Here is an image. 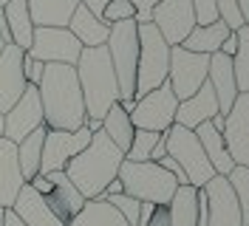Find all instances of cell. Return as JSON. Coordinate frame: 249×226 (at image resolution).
Returning a JSON list of instances; mask_svg holds the SVG:
<instances>
[{"mask_svg": "<svg viewBox=\"0 0 249 226\" xmlns=\"http://www.w3.org/2000/svg\"><path fill=\"white\" fill-rule=\"evenodd\" d=\"M68 226H127V221L108 201L96 198V201H85V207L79 209L77 218L68 221Z\"/></svg>", "mask_w": 249, "mask_h": 226, "instance_id": "cell-29", "label": "cell"}, {"mask_svg": "<svg viewBox=\"0 0 249 226\" xmlns=\"http://www.w3.org/2000/svg\"><path fill=\"white\" fill-rule=\"evenodd\" d=\"M12 212H15L26 226H65L54 212L48 209L46 198L40 195L31 184H23V187H20L15 204H12Z\"/></svg>", "mask_w": 249, "mask_h": 226, "instance_id": "cell-20", "label": "cell"}, {"mask_svg": "<svg viewBox=\"0 0 249 226\" xmlns=\"http://www.w3.org/2000/svg\"><path fill=\"white\" fill-rule=\"evenodd\" d=\"M167 209H170V226H196L198 224V190L190 184L178 187L173 192Z\"/></svg>", "mask_w": 249, "mask_h": 226, "instance_id": "cell-27", "label": "cell"}, {"mask_svg": "<svg viewBox=\"0 0 249 226\" xmlns=\"http://www.w3.org/2000/svg\"><path fill=\"white\" fill-rule=\"evenodd\" d=\"M207 82L218 99V113L227 116L232 102L238 99V85H235V74H232V57L224 54H213L210 57V71H207Z\"/></svg>", "mask_w": 249, "mask_h": 226, "instance_id": "cell-19", "label": "cell"}, {"mask_svg": "<svg viewBox=\"0 0 249 226\" xmlns=\"http://www.w3.org/2000/svg\"><path fill=\"white\" fill-rule=\"evenodd\" d=\"M170 71V45L153 23L139 26V62H136V99L167 82Z\"/></svg>", "mask_w": 249, "mask_h": 226, "instance_id": "cell-6", "label": "cell"}, {"mask_svg": "<svg viewBox=\"0 0 249 226\" xmlns=\"http://www.w3.org/2000/svg\"><path fill=\"white\" fill-rule=\"evenodd\" d=\"M215 12H218V20L230 31H238L244 26L241 12H238V0H215Z\"/></svg>", "mask_w": 249, "mask_h": 226, "instance_id": "cell-36", "label": "cell"}, {"mask_svg": "<svg viewBox=\"0 0 249 226\" xmlns=\"http://www.w3.org/2000/svg\"><path fill=\"white\" fill-rule=\"evenodd\" d=\"M68 31L79 40L82 48H99V45L108 43L110 26H105L99 17L91 15V12L79 3L77 9H74V15H71V20H68Z\"/></svg>", "mask_w": 249, "mask_h": 226, "instance_id": "cell-23", "label": "cell"}, {"mask_svg": "<svg viewBox=\"0 0 249 226\" xmlns=\"http://www.w3.org/2000/svg\"><path fill=\"white\" fill-rule=\"evenodd\" d=\"M23 184L26 181L17 164V144L9 139H0V209H12Z\"/></svg>", "mask_w": 249, "mask_h": 226, "instance_id": "cell-21", "label": "cell"}, {"mask_svg": "<svg viewBox=\"0 0 249 226\" xmlns=\"http://www.w3.org/2000/svg\"><path fill=\"white\" fill-rule=\"evenodd\" d=\"M46 124L37 127L34 133H29L20 144H17V164L23 173V181L29 184L37 173H40V158H43V139H46Z\"/></svg>", "mask_w": 249, "mask_h": 226, "instance_id": "cell-28", "label": "cell"}, {"mask_svg": "<svg viewBox=\"0 0 249 226\" xmlns=\"http://www.w3.org/2000/svg\"><path fill=\"white\" fill-rule=\"evenodd\" d=\"M224 144L235 164L249 170V93H238L230 113L224 116Z\"/></svg>", "mask_w": 249, "mask_h": 226, "instance_id": "cell-14", "label": "cell"}, {"mask_svg": "<svg viewBox=\"0 0 249 226\" xmlns=\"http://www.w3.org/2000/svg\"><path fill=\"white\" fill-rule=\"evenodd\" d=\"M77 79H79V90L85 99V113L88 119L102 122V116L110 110L113 102H119V85H116V74L110 65L108 48H82L77 60Z\"/></svg>", "mask_w": 249, "mask_h": 226, "instance_id": "cell-3", "label": "cell"}, {"mask_svg": "<svg viewBox=\"0 0 249 226\" xmlns=\"http://www.w3.org/2000/svg\"><path fill=\"white\" fill-rule=\"evenodd\" d=\"M79 0H29V15L34 29H68Z\"/></svg>", "mask_w": 249, "mask_h": 226, "instance_id": "cell-22", "label": "cell"}, {"mask_svg": "<svg viewBox=\"0 0 249 226\" xmlns=\"http://www.w3.org/2000/svg\"><path fill=\"white\" fill-rule=\"evenodd\" d=\"M176 107L178 99L167 82H161L156 90L144 93L136 99V107L130 110V122L139 130H153V133H164L170 130L176 122Z\"/></svg>", "mask_w": 249, "mask_h": 226, "instance_id": "cell-8", "label": "cell"}, {"mask_svg": "<svg viewBox=\"0 0 249 226\" xmlns=\"http://www.w3.org/2000/svg\"><path fill=\"white\" fill-rule=\"evenodd\" d=\"M235 51H238V34H235V31H230V37L221 43V51H218V54H224V57H232Z\"/></svg>", "mask_w": 249, "mask_h": 226, "instance_id": "cell-39", "label": "cell"}, {"mask_svg": "<svg viewBox=\"0 0 249 226\" xmlns=\"http://www.w3.org/2000/svg\"><path fill=\"white\" fill-rule=\"evenodd\" d=\"M0 139H3V113H0Z\"/></svg>", "mask_w": 249, "mask_h": 226, "instance_id": "cell-46", "label": "cell"}, {"mask_svg": "<svg viewBox=\"0 0 249 226\" xmlns=\"http://www.w3.org/2000/svg\"><path fill=\"white\" fill-rule=\"evenodd\" d=\"M0 12L6 17L12 43H15L20 51H29L31 37H34V23H31V15H29V0H9Z\"/></svg>", "mask_w": 249, "mask_h": 226, "instance_id": "cell-25", "label": "cell"}, {"mask_svg": "<svg viewBox=\"0 0 249 226\" xmlns=\"http://www.w3.org/2000/svg\"><path fill=\"white\" fill-rule=\"evenodd\" d=\"M43 71H46V62L31 60L29 54H23V74H26V82H29V85H40Z\"/></svg>", "mask_w": 249, "mask_h": 226, "instance_id": "cell-38", "label": "cell"}, {"mask_svg": "<svg viewBox=\"0 0 249 226\" xmlns=\"http://www.w3.org/2000/svg\"><path fill=\"white\" fill-rule=\"evenodd\" d=\"M122 161H124V153L99 130V133L91 136L88 147L79 150L65 164L62 173L71 178V184L79 190V195L85 201H96V198H102V192L108 190L110 181L116 178Z\"/></svg>", "mask_w": 249, "mask_h": 226, "instance_id": "cell-2", "label": "cell"}, {"mask_svg": "<svg viewBox=\"0 0 249 226\" xmlns=\"http://www.w3.org/2000/svg\"><path fill=\"white\" fill-rule=\"evenodd\" d=\"M247 226H249V224H247Z\"/></svg>", "mask_w": 249, "mask_h": 226, "instance_id": "cell-50", "label": "cell"}, {"mask_svg": "<svg viewBox=\"0 0 249 226\" xmlns=\"http://www.w3.org/2000/svg\"><path fill=\"white\" fill-rule=\"evenodd\" d=\"M43 124H46V119H43V105H40V90H37V85H29L23 90V96L15 102V107L9 113H3V139L20 144L26 136Z\"/></svg>", "mask_w": 249, "mask_h": 226, "instance_id": "cell-12", "label": "cell"}, {"mask_svg": "<svg viewBox=\"0 0 249 226\" xmlns=\"http://www.w3.org/2000/svg\"><path fill=\"white\" fill-rule=\"evenodd\" d=\"M230 37V29L215 20V23H210V26H196V29L187 34V40L181 43V48L187 51H196V54H204V57H213L221 51V43Z\"/></svg>", "mask_w": 249, "mask_h": 226, "instance_id": "cell-26", "label": "cell"}, {"mask_svg": "<svg viewBox=\"0 0 249 226\" xmlns=\"http://www.w3.org/2000/svg\"><path fill=\"white\" fill-rule=\"evenodd\" d=\"M79 3H82V6H85V9H88V12H91V15L102 17V9H105V6H108L110 0H79Z\"/></svg>", "mask_w": 249, "mask_h": 226, "instance_id": "cell-40", "label": "cell"}, {"mask_svg": "<svg viewBox=\"0 0 249 226\" xmlns=\"http://www.w3.org/2000/svg\"><path fill=\"white\" fill-rule=\"evenodd\" d=\"M238 12H241L244 26H249V0H238Z\"/></svg>", "mask_w": 249, "mask_h": 226, "instance_id": "cell-43", "label": "cell"}, {"mask_svg": "<svg viewBox=\"0 0 249 226\" xmlns=\"http://www.w3.org/2000/svg\"><path fill=\"white\" fill-rule=\"evenodd\" d=\"M153 26L164 37V43L181 45L187 34L196 29V12L190 0H159L153 6Z\"/></svg>", "mask_w": 249, "mask_h": 226, "instance_id": "cell-13", "label": "cell"}, {"mask_svg": "<svg viewBox=\"0 0 249 226\" xmlns=\"http://www.w3.org/2000/svg\"><path fill=\"white\" fill-rule=\"evenodd\" d=\"M0 226H3V215H0Z\"/></svg>", "mask_w": 249, "mask_h": 226, "instance_id": "cell-49", "label": "cell"}, {"mask_svg": "<svg viewBox=\"0 0 249 226\" xmlns=\"http://www.w3.org/2000/svg\"><path fill=\"white\" fill-rule=\"evenodd\" d=\"M210 124H213L218 133H221V130H224V116H221V113H218V116H213V119H210Z\"/></svg>", "mask_w": 249, "mask_h": 226, "instance_id": "cell-45", "label": "cell"}, {"mask_svg": "<svg viewBox=\"0 0 249 226\" xmlns=\"http://www.w3.org/2000/svg\"><path fill=\"white\" fill-rule=\"evenodd\" d=\"M26 54L31 60L46 62V65L48 62L77 65L82 45L68 29H34V37H31V45Z\"/></svg>", "mask_w": 249, "mask_h": 226, "instance_id": "cell-11", "label": "cell"}, {"mask_svg": "<svg viewBox=\"0 0 249 226\" xmlns=\"http://www.w3.org/2000/svg\"><path fill=\"white\" fill-rule=\"evenodd\" d=\"M136 9H144V12H153V6L159 3V0H130Z\"/></svg>", "mask_w": 249, "mask_h": 226, "instance_id": "cell-44", "label": "cell"}, {"mask_svg": "<svg viewBox=\"0 0 249 226\" xmlns=\"http://www.w3.org/2000/svg\"><path fill=\"white\" fill-rule=\"evenodd\" d=\"M207 195V226H244L241 209L227 175H213L201 187Z\"/></svg>", "mask_w": 249, "mask_h": 226, "instance_id": "cell-15", "label": "cell"}, {"mask_svg": "<svg viewBox=\"0 0 249 226\" xmlns=\"http://www.w3.org/2000/svg\"><path fill=\"white\" fill-rule=\"evenodd\" d=\"M136 15V6L130 3V0H110L108 6L102 9V23L105 26H113V23H122V20H133Z\"/></svg>", "mask_w": 249, "mask_h": 226, "instance_id": "cell-35", "label": "cell"}, {"mask_svg": "<svg viewBox=\"0 0 249 226\" xmlns=\"http://www.w3.org/2000/svg\"><path fill=\"white\" fill-rule=\"evenodd\" d=\"M122 192H124V190H122V181H119V178H113V181L108 184V190L102 192V198H110V195H122Z\"/></svg>", "mask_w": 249, "mask_h": 226, "instance_id": "cell-42", "label": "cell"}, {"mask_svg": "<svg viewBox=\"0 0 249 226\" xmlns=\"http://www.w3.org/2000/svg\"><path fill=\"white\" fill-rule=\"evenodd\" d=\"M133 122H130V116L124 113L122 107L116 105H110V110L102 116V133L108 136L110 141L119 147L122 153H127V147H130V139H133Z\"/></svg>", "mask_w": 249, "mask_h": 226, "instance_id": "cell-30", "label": "cell"}, {"mask_svg": "<svg viewBox=\"0 0 249 226\" xmlns=\"http://www.w3.org/2000/svg\"><path fill=\"white\" fill-rule=\"evenodd\" d=\"M213 116H218V99H215V93H213V88H210V82H204L193 96H187V99L178 102L173 124H181L187 130H196L198 124L210 122Z\"/></svg>", "mask_w": 249, "mask_h": 226, "instance_id": "cell-18", "label": "cell"}, {"mask_svg": "<svg viewBox=\"0 0 249 226\" xmlns=\"http://www.w3.org/2000/svg\"><path fill=\"white\" fill-rule=\"evenodd\" d=\"M207 71H210V57L187 51L181 45L170 48V71H167V85L173 88L176 99L181 102L187 96H193L196 90L207 82Z\"/></svg>", "mask_w": 249, "mask_h": 226, "instance_id": "cell-9", "label": "cell"}, {"mask_svg": "<svg viewBox=\"0 0 249 226\" xmlns=\"http://www.w3.org/2000/svg\"><path fill=\"white\" fill-rule=\"evenodd\" d=\"M91 136L93 133L85 124H82L79 130H46V139H43V158H40V175L65 170V164H68L79 150L88 147Z\"/></svg>", "mask_w": 249, "mask_h": 226, "instance_id": "cell-10", "label": "cell"}, {"mask_svg": "<svg viewBox=\"0 0 249 226\" xmlns=\"http://www.w3.org/2000/svg\"><path fill=\"white\" fill-rule=\"evenodd\" d=\"M227 181L232 187L238 209H241V218H244V226H247L249 224V170L241 164H235V170L227 175Z\"/></svg>", "mask_w": 249, "mask_h": 226, "instance_id": "cell-33", "label": "cell"}, {"mask_svg": "<svg viewBox=\"0 0 249 226\" xmlns=\"http://www.w3.org/2000/svg\"><path fill=\"white\" fill-rule=\"evenodd\" d=\"M238 34V51L232 54V74L238 93H249V26H241Z\"/></svg>", "mask_w": 249, "mask_h": 226, "instance_id": "cell-31", "label": "cell"}, {"mask_svg": "<svg viewBox=\"0 0 249 226\" xmlns=\"http://www.w3.org/2000/svg\"><path fill=\"white\" fill-rule=\"evenodd\" d=\"M3 48H6V43H3V37H0V51H3Z\"/></svg>", "mask_w": 249, "mask_h": 226, "instance_id": "cell-47", "label": "cell"}, {"mask_svg": "<svg viewBox=\"0 0 249 226\" xmlns=\"http://www.w3.org/2000/svg\"><path fill=\"white\" fill-rule=\"evenodd\" d=\"M102 201H108L113 209L122 215L124 221H127V226H136L139 224V215H142V204L136 201V198H130V195H110V198H102Z\"/></svg>", "mask_w": 249, "mask_h": 226, "instance_id": "cell-34", "label": "cell"}, {"mask_svg": "<svg viewBox=\"0 0 249 226\" xmlns=\"http://www.w3.org/2000/svg\"><path fill=\"white\" fill-rule=\"evenodd\" d=\"M23 54L15 43H9L0 51V113H9L15 102L29 88L26 74H23Z\"/></svg>", "mask_w": 249, "mask_h": 226, "instance_id": "cell-16", "label": "cell"}, {"mask_svg": "<svg viewBox=\"0 0 249 226\" xmlns=\"http://www.w3.org/2000/svg\"><path fill=\"white\" fill-rule=\"evenodd\" d=\"M6 3H9V0H0V9H3V6H6Z\"/></svg>", "mask_w": 249, "mask_h": 226, "instance_id": "cell-48", "label": "cell"}, {"mask_svg": "<svg viewBox=\"0 0 249 226\" xmlns=\"http://www.w3.org/2000/svg\"><path fill=\"white\" fill-rule=\"evenodd\" d=\"M108 57L116 74L119 99H136V62H139V26L136 20L113 23L108 31Z\"/></svg>", "mask_w": 249, "mask_h": 226, "instance_id": "cell-4", "label": "cell"}, {"mask_svg": "<svg viewBox=\"0 0 249 226\" xmlns=\"http://www.w3.org/2000/svg\"><path fill=\"white\" fill-rule=\"evenodd\" d=\"M0 215H3V226H26L12 209H0Z\"/></svg>", "mask_w": 249, "mask_h": 226, "instance_id": "cell-41", "label": "cell"}, {"mask_svg": "<svg viewBox=\"0 0 249 226\" xmlns=\"http://www.w3.org/2000/svg\"><path fill=\"white\" fill-rule=\"evenodd\" d=\"M161 141V133H153V130H133V139H130V147L124 153V158L127 161H150V156H153V147Z\"/></svg>", "mask_w": 249, "mask_h": 226, "instance_id": "cell-32", "label": "cell"}, {"mask_svg": "<svg viewBox=\"0 0 249 226\" xmlns=\"http://www.w3.org/2000/svg\"><path fill=\"white\" fill-rule=\"evenodd\" d=\"M193 3V12H196V26H210L218 20L215 12V0H190Z\"/></svg>", "mask_w": 249, "mask_h": 226, "instance_id": "cell-37", "label": "cell"}, {"mask_svg": "<svg viewBox=\"0 0 249 226\" xmlns=\"http://www.w3.org/2000/svg\"><path fill=\"white\" fill-rule=\"evenodd\" d=\"M164 147H167V156L184 170L190 187L201 190L204 184L215 175V170L210 167V161H207V156L201 150V141H198L196 130L173 124L170 130H164Z\"/></svg>", "mask_w": 249, "mask_h": 226, "instance_id": "cell-7", "label": "cell"}, {"mask_svg": "<svg viewBox=\"0 0 249 226\" xmlns=\"http://www.w3.org/2000/svg\"><path fill=\"white\" fill-rule=\"evenodd\" d=\"M116 178L122 181L124 195L136 198L139 204H170L173 192L178 190V181L164 173L156 161H127L124 158Z\"/></svg>", "mask_w": 249, "mask_h": 226, "instance_id": "cell-5", "label": "cell"}, {"mask_svg": "<svg viewBox=\"0 0 249 226\" xmlns=\"http://www.w3.org/2000/svg\"><path fill=\"white\" fill-rule=\"evenodd\" d=\"M196 136H198V141H201V150H204V156H207L210 167L215 170V175H230V173L235 170V161L230 158V153H227L224 136L218 133L210 122L198 124V127H196Z\"/></svg>", "mask_w": 249, "mask_h": 226, "instance_id": "cell-24", "label": "cell"}, {"mask_svg": "<svg viewBox=\"0 0 249 226\" xmlns=\"http://www.w3.org/2000/svg\"><path fill=\"white\" fill-rule=\"evenodd\" d=\"M46 178L51 181V192L46 195L48 209H51L62 224L68 226V221H71V218H77L79 209L85 207V198L79 195V190L71 184V178H68L62 170H60V173H48Z\"/></svg>", "mask_w": 249, "mask_h": 226, "instance_id": "cell-17", "label": "cell"}, {"mask_svg": "<svg viewBox=\"0 0 249 226\" xmlns=\"http://www.w3.org/2000/svg\"><path fill=\"white\" fill-rule=\"evenodd\" d=\"M37 90H40L43 119L48 130H79L85 124L88 113H85V99L79 90L74 65L48 62Z\"/></svg>", "mask_w": 249, "mask_h": 226, "instance_id": "cell-1", "label": "cell"}]
</instances>
